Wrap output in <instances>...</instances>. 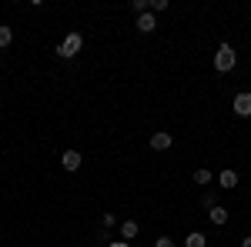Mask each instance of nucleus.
Segmentation results:
<instances>
[{"label":"nucleus","mask_w":251,"mask_h":247,"mask_svg":"<svg viewBox=\"0 0 251 247\" xmlns=\"http://www.w3.org/2000/svg\"><path fill=\"white\" fill-rule=\"evenodd\" d=\"M231 107H234V114H238V117H251V94H248V90H245V94H238Z\"/></svg>","instance_id":"obj_3"},{"label":"nucleus","mask_w":251,"mask_h":247,"mask_svg":"<svg viewBox=\"0 0 251 247\" xmlns=\"http://www.w3.org/2000/svg\"><path fill=\"white\" fill-rule=\"evenodd\" d=\"M137 30H141V34H154V30H157V20H154V14H151V10L137 17Z\"/></svg>","instance_id":"obj_5"},{"label":"nucleus","mask_w":251,"mask_h":247,"mask_svg":"<svg viewBox=\"0 0 251 247\" xmlns=\"http://www.w3.org/2000/svg\"><path fill=\"white\" fill-rule=\"evenodd\" d=\"M107 247H131V241H111Z\"/></svg>","instance_id":"obj_17"},{"label":"nucleus","mask_w":251,"mask_h":247,"mask_svg":"<svg viewBox=\"0 0 251 247\" xmlns=\"http://www.w3.org/2000/svg\"><path fill=\"white\" fill-rule=\"evenodd\" d=\"M157 10H168V0H151V14H157Z\"/></svg>","instance_id":"obj_15"},{"label":"nucleus","mask_w":251,"mask_h":247,"mask_svg":"<svg viewBox=\"0 0 251 247\" xmlns=\"http://www.w3.org/2000/svg\"><path fill=\"white\" fill-rule=\"evenodd\" d=\"M184 247H208V237H204L201 230H191V234L184 237Z\"/></svg>","instance_id":"obj_9"},{"label":"nucleus","mask_w":251,"mask_h":247,"mask_svg":"<svg viewBox=\"0 0 251 247\" xmlns=\"http://www.w3.org/2000/svg\"><path fill=\"white\" fill-rule=\"evenodd\" d=\"M234 67H238V54H234L231 44H221L218 50H214V70L218 74H231Z\"/></svg>","instance_id":"obj_1"},{"label":"nucleus","mask_w":251,"mask_h":247,"mask_svg":"<svg viewBox=\"0 0 251 247\" xmlns=\"http://www.w3.org/2000/svg\"><path fill=\"white\" fill-rule=\"evenodd\" d=\"M154 247H174V241H171V237H157Z\"/></svg>","instance_id":"obj_16"},{"label":"nucleus","mask_w":251,"mask_h":247,"mask_svg":"<svg viewBox=\"0 0 251 247\" xmlns=\"http://www.w3.org/2000/svg\"><path fill=\"white\" fill-rule=\"evenodd\" d=\"M241 247H251V234H248V237H245V241H241Z\"/></svg>","instance_id":"obj_18"},{"label":"nucleus","mask_w":251,"mask_h":247,"mask_svg":"<svg viewBox=\"0 0 251 247\" xmlns=\"http://www.w3.org/2000/svg\"><path fill=\"white\" fill-rule=\"evenodd\" d=\"M80 47H84V37H80L77 30H71L67 37L57 44V57H64V60H71V57H77L80 54Z\"/></svg>","instance_id":"obj_2"},{"label":"nucleus","mask_w":251,"mask_h":247,"mask_svg":"<svg viewBox=\"0 0 251 247\" xmlns=\"http://www.w3.org/2000/svg\"><path fill=\"white\" fill-rule=\"evenodd\" d=\"M218 184H221L225 190L238 187V171H221V174H218Z\"/></svg>","instance_id":"obj_8"},{"label":"nucleus","mask_w":251,"mask_h":247,"mask_svg":"<svg viewBox=\"0 0 251 247\" xmlns=\"http://www.w3.org/2000/svg\"><path fill=\"white\" fill-rule=\"evenodd\" d=\"M228 217H231V214H228V210L221 207V204L208 210V221H211V224H218V227H225V224H228Z\"/></svg>","instance_id":"obj_7"},{"label":"nucleus","mask_w":251,"mask_h":247,"mask_svg":"<svg viewBox=\"0 0 251 247\" xmlns=\"http://www.w3.org/2000/svg\"><path fill=\"white\" fill-rule=\"evenodd\" d=\"M211 180H214V174L208 171V167H198V171H194V184H198V187H208Z\"/></svg>","instance_id":"obj_10"},{"label":"nucleus","mask_w":251,"mask_h":247,"mask_svg":"<svg viewBox=\"0 0 251 247\" xmlns=\"http://www.w3.org/2000/svg\"><path fill=\"white\" fill-rule=\"evenodd\" d=\"M137 237V221H124L121 224V241H134Z\"/></svg>","instance_id":"obj_11"},{"label":"nucleus","mask_w":251,"mask_h":247,"mask_svg":"<svg viewBox=\"0 0 251 247\" xmlns=\"http://www.w3.org/2000/svg\"><path fill=\"white\" fill-rule=\"evenodd\" d=\"M80 160H84V157H80L77 151H64V154H60V164H64V171H77Z\"/></svg>","instance_id":"obj_6"},{"label":"nucleus","mask_w":251,"mask_h":247,"mask_svg":"<svg viewBox=\"0 0 251 247\" xmlns=\"http://www.w3.org/2000/svg\"><path fill=\"white\" fill-rule=\"evenodd\" d=\"M171 144H174V137H171L168 131L151 134V147H154V151H171Z\"/></svg>","instance_id":"obj_4"},{"label":"nucleus","mask_w":251,"mask_h":247,"mask_svg":"<svg viewBox=\"0 0 251 247\" xmlns=\"http://www.w3.org/2000/svg\"><path fill=\"white\" fill-rule=\"evenodd\" d=\"M100 224H104V230H111L117 224V217H114V214H104V217H100Z\"/></svg>","instance_id":"obj_14"},{"label":"nucleus","mask_w":251,"mask_h":247,"mask_svg":"<svg viewBox=\"0 0 251 247\" xmlns=\"http://www.w3.org/2000/svg\"><path fill=\"white\" fill-rule=\"evenodd\" d=\"M198 204H201V207H204V210L218 207V194H214V190H204V194H201V201H198Z\"/></svg>","instance_id":"obj_12"},{"label":"nucleus","mask_w":251,"mask_h":247,"mask_svg":"<svg viewBox=\"0 0 251 247\" xmlns=\"http://www.w3.org/2000/svg\"><path fill=\"white\" fill-rule=\"evenodd\" d=\"M10 44H14V30H10V27H0V50L10 47Z\"/></svg>","instance_id":"obj_13"}]
</instances>
